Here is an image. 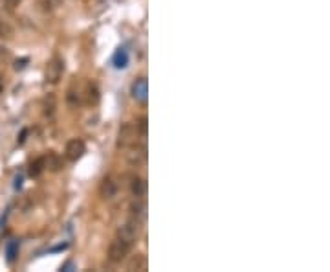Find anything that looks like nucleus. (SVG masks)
<instances>
[{
	"label": "nucleus",
	"instance_id": "9d476101",
	"mask_svg": "<svg viewBox=\"0 0 330 272\" xmlns=\"http://www.w3.org/2000/svg\"><path fill=\"white\" fill-rule=\"evenodd\" d=\"M44 170H46V166H44V157H39V158H35V160L30 164L28 173H30V177H33V179H35V177H41Z\"/></svg>",
	"mask_w": 330,
	"mask_h": 272
},
{
	"label": "nucleus",
	"instance_id": "f8f14e48",
	"mask_svg": "<svg viewBox=\"0 0 330 272\" xmlns=\"http://www.w3.org/2000/svg\"><path fill=\"white\" fill-rule=\"evenodd\" d=\"M86 101L90 105H96L99 101V91H97V87L94 83H88V87H86Z\"/></svg>",
	"mask_w": 330,
	"mask_h": 272
},
{
	"label": "nucleus",
	"instance_id": "39448f33",
	"mask_svg": "<svg viewBox=\"0 0 330 272\" xmlns=\"http://www.w3.org/2000/svg\"><path fill=\"white\" fill-rule=\"evenodd\" d=\"M132 97L136 99L138 103H141V105H145L147 103V99H149V83H147V79L145 78H138L134 83H132Z\"/></svg>",
	"mask_w": 330,
	"mask_h": 272
},
{
	"label": "nucleus",
	"instance_id": "ddd939ff",
	"mask_svg": "<svg viewBox=\"0 0 330 272\" xmlns=\"http://www.w3.org/2000/svg\"><path fill=\"white\" fill-rule=\"evenodd\" d=\"M145 271L147 269V260H145V256H141V254H138L134 260L129 263V271Z\"/></svg>",
	"mask_w": 330,
	"mask_h": 272
},
{
	"label": "nucleus",
	"instance_id": "4be33fe9",
	"mask_svg": "<svg viewBox=\"0 0 330 272\" xmlns=\"http://www.w3.org/2000/svg\"><path fill=\"white\" fill-rule=\"evenodd\" d=\"M0 31H2V26H0Z\"/></svg>",
	"mask_w": 330,
	"mask_h": 272
},
{
	"label": "nucleus",
	"instance_id": "6e6552de",
	"mask_svg": "<svg viewBox=\"0 0 330 272\" xmlns=\"http://www.w3.org/2000/svg\"><path fill=\"white\" fill-rule=\"evenodd\" d=\"M44 166L48 168L50 171H54V173H57V171L61 170V158H59V155L57 153H54V151H48L46 155H44Z\"/></svg>",
	"mask_w": 330,
	"mask_h": 272
},
{
	"label": "nucleus",
	"instance_id": "2eb2a0df",
	"mask_svg": "<svg viewBox=\"0 0 330 272\" xmlns=\"http://www.w3.org/2000/svg\"><path fill=\"white\" fill-rule=\"evenodd\" d=\"M39 2H41L42 9H46V11L54 9V7H57L61 4V0H39Z\"/></svg>",
	"mask_w": 330,
	"mask_h": 272
},
{
	"label": "nucleus",
	"instance_id": "4468645a",
	"mask_svg": "<svg viewBox=\"0 0 330 272\" xmlns=\"http://www.w3.org/2000/svg\"><path fill=\"white\" fill-rule=\"evenodd\" d=\"M6 256H7V261H9V263H13V261L17 260V256H18V241H9V243H7Z\"/></svg>",
	"mask_w": 330,
	"mask_h": 272
},
{
	"label": "nucleus",
	"instance_id": "a211bd4d",
	"mask_svg": "<svg viewBox=\"0 0 330 272\" xmlns=\"http://www.w3.org/2000/svg\"><path fill=\"white\" fill-rule=\"evenodd\" d=\"M138 129H139V134H141V136L147 134V118H141V120H139Z\"/></svg>",
	"mask_w": 330,
	"mask_h": 272
},
{
	"label": "nucleus",
	"instance_id": "dca6fc26",
	"mask_svg": "<svg viewBox=\"0 0 330 272\" xmlns=\"http://www.w3.org/2000/svg\"><path fill=\"white\" fill-rule=\"evenodd\" d=\"M54 110H55V99H54V96H50V105L46 103V110H44V114L54 116Z\"/></svg>",
	"mask_w": 330,
	"mask_h": 272
},
{
	"label": "nucleus",
	"instance_id": "0eeeda50",
	"mask_svg": "<svg viewBox=\"0 0 330 272\" xmlns=\"http://www.w3.org/2000/svg\"><path fill=\"white\" fill-rule=\"evenodd\" d=\"M99 193H101L103 199H112L118 193V182L112 177H105L101 186H99Z\"/></svg>",
	"mask_w": 330,
	"mask_h": 272
},
{
	"label": "nucleus",
	"instance_id": "7ed1b4c3",
	"mask_svg": "<svg viewBox=\"0 0 330 272\" xmlns=\"http://www.w3.org/2000/svg\"><path fill=\"white\" fill-rule=\"evenodd\" d=\"M84 153H86V145H84V142L81 138H72L65 147V155L70 162H77Z\"/></svg>",
	"mask_w": 330,
	"mask_h": 272
},
{
	"label": "nucleus",
	"instance_id": "6ab92c4d",
	"mask_svg": "<svg viewBox=\"0 0 330 272\" xmlns=\"http://www.w3.org/2000/svg\"><path fill=\"white\" fill-rule=\"evenodd\" d=\"M26 63H28V59H20V61H17V65H15V68H17V70H22V68L26 67Z\"/></svg>",
	"mask_w": 330,
	"mask_h": 272
},
{
	"label": "nucleus",
	"instance_id": "f3484780",
	"mask_svg": "<svg viewBox=\"0 0 330 272\" xmlns=\"http://www.w3.org/2000/svg\"><path fill=\"white\" fill-rule=\"evenodd\" d=\"M20 2H22V0H4V6H6L7 11H13Z\"/></svg>",
	"mask_w": 330,
	"mask_h": 272
},
{
	"label": "nucleus",
	"instance_id": "423d86ee",
	"mask_svg": "<svg viewBox=\"0 0 330 272\" xmlns=\"http://www.w3.org/2000/svg\"><path fill=\"white\" fill-rule=\"evenodd\" d=\"M134 138H136V127H134V125H131V123L121 125L120 138H118V145H120V147H129V145L134 144Z\"/></svg>",
	"mask_w": 330,
	"mask_h": 272
},
{
	"label": "nucleus",
	"instance_id": "f257e3e1",
	"mask_svg": "<svg viewBox=\"0 0 330 272\" xmlns=\"http://www.w3.org/2000/svg\"><path fill=\"white\" fill-rule=\"evenodd\" d=\"M63 72H65V63H63V59H61V57H54V59L46 65V70H44L46 83H52V85L59 83Z\"/></svg>",
	"mask_w": 330,
	"mask_h": 272
},
{
	"label": "nucleus",
	"instance_id": "20e7f679",
	"mask_svg": "<svg viewBox=\"0 0 330 272\" xmlns=\"http://www.w3.org/2000/svg\"><path fill=\"white\" fill-rule=\"evenodd\" d=\"M129 250H131V245H127L123 243L121 239L116 237L110 248H108V260L112 261V263H120V261L125 260V256L129 254Z\"/></svg>",
	"mask_w": 330,
	"mask_h": 272
},
{
	"label": "nucleus",
	"instance_id": "9b49d317",
	"mask_svg": "<svg viewBox=\"0 0 330 272\" xmlns=\"http://www.w3.org/2000/svg\"><path fill=\"white\" fill-rule=\"evenodd\" d=\"M131 189L136 197H141V195L147 191V182H145L143 179H139V177H134V179H132V184H131Z\"/></svg>",
	"mask_w": 330,
	"mask_h": 272
},
{
	"label": "nucleus",
	"instance_id": "f03ea898",
	"mask_svg": "<svg viewBox=\"0 0 330 272\" xmlns=\"http://www.w3.org/2000/svg\"><path fill=\"white\" fill-rule=\"evenodd\" d=\"M138 228H139V223L138 221H129L127 224H123V226H120V230H118V239H121L123 243H127V245H134V241H136V237H138Z\"/></svg>",
	"mask_w": 330,
	"mask_h": 272
},
{
	"label": "nucleus",
	"instance_id": "412c9836",
	"mask_svg": "<svg viewBox=\"0 0 330 272\" xmlns=\"http://www.w3.org/2000/svg\"><path fill=\"white\" fill-rule=\"evenodd\" d=\"M0 92H2V83H0Z\"/></svg>",
	"mask_w": 330,
	"mask_h": 272
},
{
	"label": "nucleus",
	"instance_id": "1a4fd4ad",
	"mask_svg": "<svg viewBox=\"0 0 330 272\" xmlns=\"http://www.w3.org/2000/svg\"><path fill=\"white\" fill-rule=\"evenodd\" d=\"M112 65H114L116 68H127L129 67V52H127L125 48H118L116 50L114 57H112Z\"/></svg>",
	"mask_w": 330,
	"mask_h": 272
},
{
	"label": "nucleus",
	"instance_id": "aec40b11",
	"mask_svg": "<svg viewBox=\"0 0 330 272\" xmlns=\"http://www.w3.org/2000/svg\"><path fill=\"white\" fill-rule=\"evenodd\" d=\"M26 134H28V131H22V134H20V138H18V144H24V140H26Z\"/></svg>",
	"mask_w": 330,
	"mask_h": 272
}]
</instances>
